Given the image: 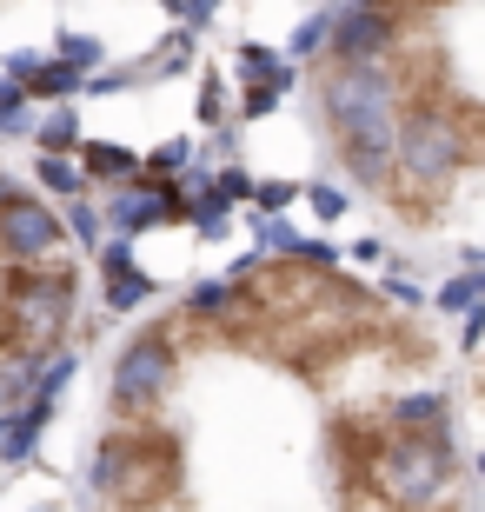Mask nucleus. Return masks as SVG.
<instances>
[{"label":"nucleus","mask_w":485,"mask_h":512,"mask_svg":"<svg viewBox=\"0 0 485 512\" xmlns=\"http://www.w3.org/2000/svg\"><path fill=\"white\" fill-rule=\"evenodd\" d=\"M0 260H14V266L74 260V227H67L40 193L14 187L7 200H0Z\"/></svg>","instance_id":"1"},{"label":"nucleus","mask_w":485,"mask_h":512,"mask_svg":"<svg viewBox=\"0 0 485 512\" xmlns=\"http://www.w3.org/2000/svg\"><path fill=\"white\" fill-rule=\"evenodd\" d=\"M153 213H160V200H153V193H113V200H107V220L120 233H133L140 220H153Z\"/></svg>","instance_id":"2"}]
</instances>
